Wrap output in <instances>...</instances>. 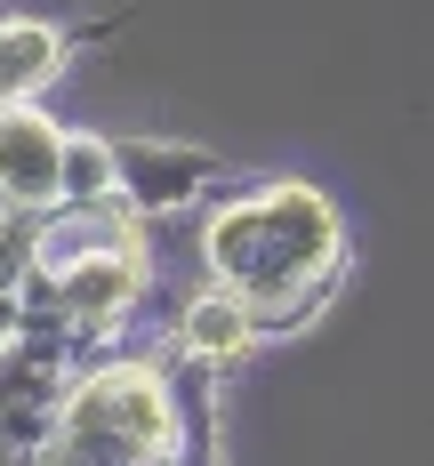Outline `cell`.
<instances>
[{
  "label": "cell",
  "mask_w": 434,
  "mask_h": 466,
  "mask_svg": "<svg viewBox=\"0 0 434 466\" xmlns=\"http://www.w3.org/2000/svg\"><path fill=\"white\" fill-rule=\"evenodd\" d=\"M201 266L217 289H234L249 306L257 338L266 329H306L346 281V226L314 186L274 177V186L217 193V209L201 218Z\"/></svg>",
  "instance_id": "6da1fadb"
},
{
  "label": "cell",
  "mask_w": 434,
  "mask_h": 466,
  "mask_svg": "<svg viewBox=\"0 0 434 466\" xmlns=\"http://www.w3.org/2000/svg\"><path fill=\"white\" fill-rule=\"evenodd\" d=\"M169 442H193L186 419H177V394H169V370L105 362V370L65 386V402L48 410L25 466H145Z\"/></svg>",
  "instance_id": "7a4b0ae2"
},
{
  "label": "cell",
  "mask_w": 434,
  "mask_h": 466,
  "mask_svg": "<svg viewBox=\"0 0 434 466\" xmlns=\"http://www.w3.org/2000/svg\"><path fill=\"white\" fill-rule=\"evenodd\" d=\"M0 201L8 209H56L65 201V129L33 96L0 105Z\"/></svg>",
  "instance_id": "3957f363"
},
{
  "label": "cell",
  "mask_w": 434,
  "mask_h": 466,
  "mask_svg": "<svg viewBox=\"0 0 434 466\" xmlns=\"http://www.w3.org/2000/svg\"><path fill=\"white\" fill-rule=\"evenodd\" d=\"M121 153V201L137 209V218H169V209H193L209 177H217V161L209 153H193V145H113Z\"/></svg>",
  "instance_id": "277c9868"
},
{
  "label": "cell",
  "mask_w": 434,
  "mask_h": 466,
  "mask_svg": "<svg viewBox=\"0 0 434 466\" xmlns=\"http://www.w3.org/2000/svg\"><path fill=\"white\" fill-rule=\"evenodd\" d=\"M65 73V33L41 16H8L0 25V105L8 96H41Z\"/></svg>",
  "instance_id": "5b68a950"
},
{
  "label": "cell",
  "mask_w": 434,
  "mask_h": 466,
  "mask_svg": "<svg viewBox=\"0 0 434 466\" xmlns=\"http://www.w3.org/2000/svg\"><path fill=\"white\" fill-rule=\"evenodd\" d=\"M177 346H186V354H201V362L217 370V362H234V354H249V346H257V322H249V306H241L234 289H217V281H209V289L186 306Z\"/></svg>",
  "instance_id": "8992f818"
},
{
  "label": "cell",
  "mask_w": 434,
  "mask_h": 466,
  "mask_svg": "<svg viewBox=\"0 0 434 466\" xmlns=\"http://www.w3.org/2000/svg\"><path fill=\"white\" fill-rule=\"evenodd\" d=\"M65 201H121V153H113V137H73L65 129Z\"/></svg>",
  "instance_id": "52a82bcc"
},
{
  "label": "cell",
  "mask_w": 434,
  "mask_h": 466,
  "mask_svg": "<svg viewBox=\"0 0 434 466\" xmlns=\"http://www.w3.org/2000/svg\"><path fill=\"white\" fill-rule=\"evenodd\" d=\"M33 266H41V209H8L0 201V298H25Z\"/></svg>",
  "instance_id": "ba28073f"
}]
</instances>
